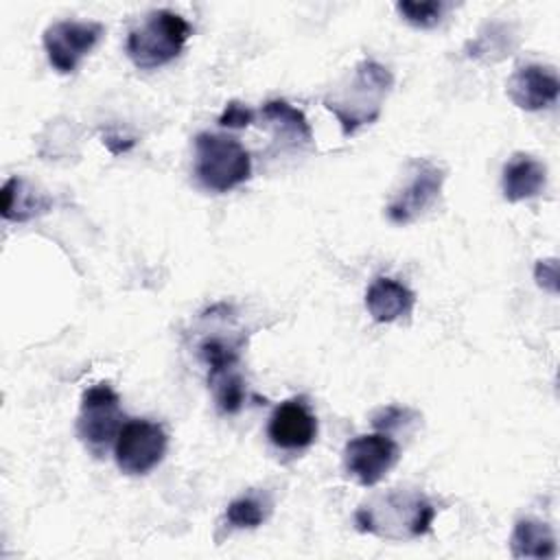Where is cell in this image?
Instances as JSON below:
<instances>
[{
	"label": "cell",
	"mask_w": 560,
	"mask_h": 560,
	"mask_svg": "<svg viewBox=\"0 0 560 560\" xmlns=\"http://www.w3.org/2000/svg\"><path fill=\"white\" fill-rule=\"evenodd\" d=\"M392 88V70L374 59H363L324 96V107L335 114L341 133L352 136L357 129L372 125L381 116L383 103Z\"/></svg>",
	"instance_id": "obj_1"
},
{
	"label": "cell",
	"mask_w": 560,
	"mask_h": 560,
	"mask_svg": "<svg viewBox=\"0 0 560 560\" xmlns=\"http://www.w3.org/2000/svg\"><path fill=\"white\" fill-rule=\"evenodd\" d=\"M435 518L433 503L422 492L392 490L354 512V525L363 534L385 540H409L424 536Z\"/></svg>",
	"instance_id": "obj_2"
},
{
	"label": "cell",
	"mask_w": 560,
	"mask_h": 560,
	"mask_svg": "<svg viewBox=\"0 0 560 560\" xmlns=\"http://www.w3.org/2000/svg\"><path fill=\"white\" fill-rule=\"evenodd\" d=\"M190 37V24L186 18L171 9H155L147 13L140 26L127 35V57L140 70H155L171 63L186 46Z\"/></svg>",
	"instance_id": "obj_3"
},
{
	"label": "cell",
	"mask_w": 560,
	"mask_h": 560,
	"mask_svg": "<svg viewBox=\"0 0 560 560\" xmlns=\"http://www.w3.org/2000/svg\"><path fill=\"white\" fill-rule=\"evenodd\" d=\"M195 175L212 192H230L252 177L249 151L230 136L201 131L195 136Z\"/></svg>",
	"instance_id": "obj_4"
},
{
	"label": "cell",
	"mask_w": 560,
	"mask_h": 560,
	"mask_svg": "<svg viewBox=\"0 0 560 560\" xmlns=\"http://www.w3.org/2000/svg\"><path fill=\"white\" fill-rule=\"evenodd\" d=\"M125 416L120 411V396L109 383H96L88 387L81 396L77 435L90 453L101 457L109 444L116 442L122 429Z\"/></svg>",
	"instance_id": "obj_5"
},
{
	"label": "cell",
	"mask_w": 560,
	"mask_h": 560,
	"mask_svg": "<svg viewBox=\"0 0 560 560\" xmlns=\"http://www.w3.org/2000/svg\"><path fill=\"white\" fill-rule=\"evenodd\" d=\"M168 435L160 422L133 418L122 424L114 442L116 466L131 477L147 475L166 455Z\"/></svg>",
	"instance_id": "obj_6"
},
{
	"label": "cell",
	"mask_w": 560,
	"mask_h": 560,
	"mask_svg": "<svg viewBox=\"0 0 560 560\" xmlns=\"http://www.w3.org/2000/svg\"><path fill=\"white\" fill-rule=\"evenodd\" d=\"M103 33H105V26L101 22L59 20L46 26L42 35V44L50 66L59 74H70L101 42Z\"/></svg>",
	"instance_id": "obj_7"
},
{
	"label": "cell",
	"mask_w": 560,
	"mask_h": 560,
	"mask_svg": "<svg viewBox=\"0 0 560 560\" xmlns=\"http://www.w3.org/2000/svg\"><path fill=\"white\" fill-rule=\"evenodd\" d=\"M400 448L385 431L363 433L346 442L343 468L359 486H376L398 462Z\"/></svg>",
	"instance_id": "obj_8"
},
{
	"label": "cell",
	"mask_w": 560,
	"mask_h": 560,
	"mask_svg": "<svg viewBox=\"0 0 560 560\" xmlns=\"http://www.w3.org/2000/svg\"><path fill=\"white\" fill-rule=\"evenodd\" d=\"M444 177V168L435 162L413 160L409 164L407 184L392 197V201L385 208L387 219L398 225L416 221L424 210H429L438 201Z\"/></svg>",
	"instance_id": "obj_9"
},
{
	"label": "cell",
	"mask_w": 560,
	"mask_h": 560,
	"mask_svg": "<svg viewBox=\"0 0 560 560\" xmlns=\"http://www.w3.org/2000/svg\"><path fill=\"white\" fill-rule=\"evenodd\" d=\"M267 438L284 451H302L317 438V418L304 398L280 402L267 422Z\"/></svg>",
	"instance_id": "obj_10"
},
{
	"label": "cell",
	"mask_w": 560,
	"mask_h": 560,
	"mask_svg": "<svg viewBox=\"0 0 560 560\" xmlns=\"http://www.w3.org/2000/svg\"><path fill=\"white\" fill-rule=\"evenodd\" d=\"M560 92V81L553 68L540 63H527L512 72L508 79V96L510 101L525 109L538 112L556 103Z\"/></svg>",
	"instance_id": "obj_11"
},
{
	"label": "cell",
	"mask_w": 560,
	"mask_h": 560,
	"mask_svg": "<svg viewBox=\"0 0 560 560\" xmlns=\"http://www.w3.org/2000/svg\"><path fill=\"white\" fill-rule=\"evenodd\" d=\"M416 306L413 291L387 276L376 278L365 291V308L374 322L389 324L402 317H409Z\"/></svg>",
	"instance_id": "obj_12"
},
{
	"label": "cell",
	"mask_w": 560,
	"mask_h": 560,
	"mask_svg": "<svg viewBox=\"0 0 560 560\" xmlns=\"http://www.w3.org/2000/svg\"><path fill=\"white\" fill-rule=\"evenodd\" d=\"M547 184V168L542 162L527 153H514L501 175L503 197L512 203L536 197Z\"/></svg>",
	"instance_id": "obj_13"
},
{
	"label": "cell",
	"mask_w": 560,
	"mask_h": 560,
	"mask_svg": "<svg viewBox=\"0 0 560 560\" xmlns=\"http://www.w3.org/2000/svg\"><path fill=\"white\" fill-rule=\"evenodd\" d=\"M2 197V217L7 221L24 223L37 214L48 212L50 199L42 192H35L22 177H9L0 190Z\"/></svg>",
	"instance_id": "obj_14"
},
{
	"label": "cell",
	"mask_w": 560,
	"mask_h": 560,
	"mask_svg": "<svg viewBox=\"0 0 560 560\" xmlns=\"http://www.w3.org/2000/svg\"><path fill=\"white\" fill-rule=\"evenodd\" d=\"M510 549L514 558H553L556 536L551 527L538 518H518L510 538Z\"/></svg>",
	"instance_id": "obj_15"
},
{
	"label": "cell",
	"mask_w": 560,
	"mask_h": 560,
	"mask_svg": "<svg viewBox=\"0 0 560 560\" xmlns=\"http://www.w3.org/2000/svg\"><path fill=\"white\" fill-rule=\"evenodd\" d=\"M260 114L276 129V133L280 138H289L291 142H311V138H313L311 125H308L306 116L291 103H287L282 98L267 101L262 105Z\"/></svg>",
	"instance_id": "obj_16"
},
{
	"label": "cell",
	"mask_w": 560,
	"mask_h": 560,
	"mask_svg": "<svg viewBox=\"0 0 560 560\" xmlns=\"http://www.w3.org/2000/svg\"><path fill=\"white\" fill-rule=\"evenodd\" d=\"M271 512V501L258 492H247L225 508V523L232 529H254L267 521Z\"/></svg>",
	"instance_id": "obj_17"
},
{
	"label": "cell",
	"mask_w": 560,
	"mask_h": 560,
	"mask_svg": "<svg viewBox=\"0 0 560 560\" xmlns=\"http://www.w3.org/2000/svg\"><path fill=\"white\" fill-rule=\"evenodd\" d=\"M208 385L214 394V405L219 413L234 416L243 409L245 402V381L236 368L208 376Z\"/></svg>",
	"instance_id": "obj_18"
},
{
	"label": "cell",
	"mask_w": 560,
	"mask_h": 560,
	"mask_svg": "<svg viewBox=\"0 0 560 560\" xmlns=\"http://www.w3.org/2000/svg\"><path fill=\"white\" fill-rule=\"evenodd\" d=\"M243 341L225 339V337H206L199 343V359L208 365V376L225 372L230 368H236L238 357H241Z\"/></svg>",
	"instance_id": "obj_19"
},
{
	"label": "cell",
	"mask_w": 560,
	"mask_h": 560,
	"mask_svg": "<svg viewBox=\"0 0 560 560\" xmlns=\"http://www.w3.org/2000/svg\"><path fill=\"white\" fill-rule=\"evenodd\" d=\"M444 9L446 4L442 0H424V2L402 0L396 4V11L402 15V20L416 28H433L442 20Z\"/></svg>",
	"instance_id": "obj_20"
},
{
	"label": "cell",
	"mask_w": 560,
	"mask_h": 560,
	"mask_svg": "<svg viewBox=\"0 0 560 560\" xmlns=\"http://www.w3.org/2000/svg\"><path fill=\"white\" fill-rule=\"evenodd\" d=\"M510 33H508V26L505 24H488L486 31H481L477 35V39L470 44V52L472 57H490L492 52H499L497 57H503L505 55V48L499 46V42L503 44H510Z\"/></svg>",
	"instance_id": "obj_21"
},
{
	"label": "cell",
	"mask_w": 560,
	"mask_h": 560,
	"mask_svg": "<svg viewBox=\"0 0 560 560\" xmlns=\"http://www.w3.org/2000/svg\"><path fill=\"white\" fill-rule=\"evenodd\" d=\"M254 116L256 114L247 105H243L238 101H230L219 116V125L228 127V129H243L254 122Z\"/></svg>",
	"instance_id": "obj_22"
},
{
	"label": "cell",
	"mask_w": 560,
	"mask_h": 560,
	"mask_svg": "<svg viewBox=\"0 0 560 560\" xmlns=\"http://www.w3.org/2000/svg\"><path fill=\"white\" fill-rule=\"evenodd\" d=\"M409 418H416V413L409 411V409H405V407H385V409H381V411L374 416L372 424H374L376 431H385V433L392 435V431H394L396 427L409 422Z\"/></svg>",
	"instance_id": "obj_23"
},
{
	"label": "cell",
	"mask_w": 560,
	"mask_h": 560,
	"mask_svg": "<svg viewBox=\"0 0 560 560\" xmlns=\"http://www.w3.org/2000/svg\"><path fill=\"white\" fill-rule=\"evenodd\" d=\"M534 278H536L538 287L547 289L549 293H556L558 291V262H556V258L538 260L536 269H534Z\"/></svg>",
	"instance_id": "obj_24"
}]
</instances>
